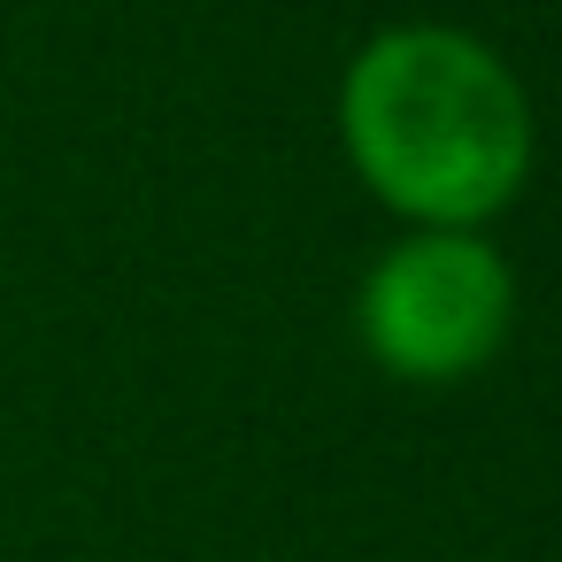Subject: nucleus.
I'll return each instance as SVG.
<instances>
[{
    "label": "nucleus",
    "mask_w": 562,
    "mask_h": 562,
    "mask_svg": "<svg viewBox=\"0 0 562 562\" xmlns=\"http://www.w3.org/2000/svg\"><path fill=\"white\" fill-rule=\"evenodd\" d=\"M508 331V270L485 239L424 232L393 247L362 285V339L393 378H470Z\"/></svg>",
    "instance_id": "2"
},
{
    "label": "nucleus",
    "mask_w": 562,
    "mask_h": 562,
    "mask_svg": "<svg viewBox=\"0 0 562 562\" xmlns=\"http://www.w3.org/2000/svg\"><path fill=\"white\" fill-rule=\"evenodd\" d=\"M347 147L393 209L454 232L516 193L524 101L485 47L454 32H393L347 78Z\"/></svg>",
    "instance_id": "1"
}]
</instances>
